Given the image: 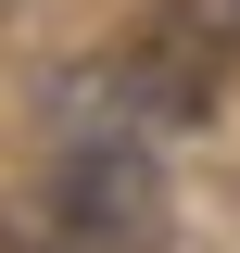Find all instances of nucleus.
Here are the masks:
<instances>
[{"instance_id":"obj_2","label":"nucleus","mask_w":240,"mask_h":253,"mask_svg":"<svg viewBox=\"0 0 240 253\" xmlns=\"http://www.w3.org/2000/svg\"><path fill=\"white\" fill-rule=\"evenodd\" d=\"M228 0H164L152 13V38L126 51V101H139L152 126H190V114H215V76H228Z\"/></svg>"},{"instance_id":"obj_1","label":"nucleus","mask_w":240,"mask_h":253,"mask_svg":"<svg viewBox=\"0 0 240 253\" xmlns=\"http://www.w3.org/2000/svg\"><path fill=\"white\" fill-rule=\"evenodd\" d=\"M164 241V165L139 126H76L51 177L0 203V253H152Z\"/></svg>"},{"instance_id":"obj_3","label":"nucleus","mask_w":240,"mask_h":253,"mask_svg":"<svg viewBox=\"0 0 240 253\" xmlns=\"http://www.w3.org/2000/svg\"><path fill=\"white\" fill-rule=\"evenodd\" d=\"M228 13H240V0H228Z\"/></svg>"}]
</instances>
